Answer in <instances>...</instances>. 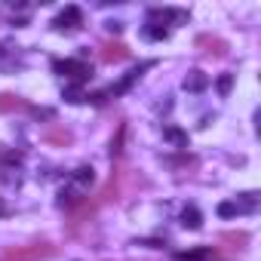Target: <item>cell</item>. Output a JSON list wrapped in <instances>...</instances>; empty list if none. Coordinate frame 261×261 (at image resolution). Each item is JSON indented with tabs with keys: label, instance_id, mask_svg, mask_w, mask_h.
Wrapping results in <instances>:
<instances>
[{
	"label": "cell",
	"instance_id": "6",
	"mask_svg": "<svg viewBox=\"0 0 261 261\" xmlns=\"http://www.w3.org/2000/svg\"><path fill=\"white\" fill-rule=\"evenodd\" d=\"M206 86H209V77L203 71H188V77H185V89L188 92H203Z\"/></svg>",
	"mask_w": 261,
	"mask_h": 261
},
{
	"label": "cell",
	"instance_id": "3",
	"mask_svg": "<svg viewBox=\"0 0 261 261\" xmlns=\"http://www.w3.org/2000/svg\"><path fill=\"white\" fill-rule=\"evenodd\" d=\"M98 56H101V62L114 65V62H123V59H129V49H126L123 43H117V40H108V43H101Z\"/></svg>",
	"mask_w": 261,
	"mask_h": 261
},
{
	"label": "cell",
	"instance_id": "18",
	"mask_svg": "<svg viewBox=\"0 0 261 261\" xmlns=\"http://www.w3.org/2000/svg\"><path fill=\"white\" fill-rule=\"evenodd\" d=\"M206 255H209V249H194V252H181L178 261H200V258H206Z\"/></svg>",
	"mask_w": 261,
	"mask_h": 261
},
{
	"label": "cell",
	"instance_id": "4",
	"mask_svg": "<svg viewBox=\"0 0 261 261\" xmlns=\"http://www.w3.org/2000/svg\"><path fill=\"white\" fill-rule=\"evenodd\" d=\"M83 203H86V200H83V191H80V188L71 185V188H62V191H59V206H62V209H77V206H83Z\"/></svg>",
	"mask_w": 261,
	"mask_h": 261
},
{
	"label": "cell",
	"instance_id": "2",
	"mask_svg": "<svg viewBox=\"0 0 261 261\" xmlns=\"http://www.w3.org/2000/svg\"><path fill=\"white\" fill-rule=\"evenodd\" d=\"M53 71L62 74V77H74V80H80V83L92 77V68H89L86 62H80V59H56V62H53Z\"/></svg>",
	"mask_w": 261,
	"mask_h": 261
},
{
	"label": "cell",
	"instance_id": "7",
	"mask_svg": "<svg viewBox=\"0 0 261 261\" xmlns=\"http://www.w3.org/2000/svg\"><path fill=\"white\" fill-rule=\"evenodd\" d=\"M49 145H59V148H65V145H71L74 142V136L68 133V129H62V126H56V129H49V133L43 136Z\"/></svg>",
	"mask_w": 261,
	"mask_h": 261
},
{
	"label": "cell",
	"instance_id": "16",
	"mask_svg": "<svg viewBox=\"0 0 261 261\" xmlns=\"http://www.w3.org/2000/svg\"><path fill=\"white\" fill-rule=\"evenodd\" d=\"M237 209L255 212V209H258V194H243V203H237Z\"/></svg>",
	"mask_w": 261,
	"mask_h": 261
},
{
	"label": "cell",
	"instance_id": "12",
	"mask_svg": "<svg viewBox=\"0 0 261 261\" xmlns=\"http://www.w3.org/2000/svg\"><path fill=\"white\" fill-rule=\"evenodd\" d=\"M218 240H221V243H233L237 249H243V246L249 243V237H246L243 230H237V233H233V230H224V233H218Z\"/></svg>",
	"mask_w": 261,
	"mask_h": 261
},
{
	"label": "cell",
	"instance_id": "21",
	"mask_svg": "<svg viewBox=\"0 0 261 261\" xmlns=\"http://www.w3.org/2000/svg\"><path fill=\"white\" fill-rule=\"evenodd\" d=\"M0 215H7V203L4 200H0Z\"/></svg>",
	"mask_w": 261,
	"mask_h": 261
},
{
	"label": "cell",
	"instance_id": "1",
	"mask_svg": "<svg viewBox=\"0 0 261 261\" xmlns=\"http://www.w3.org/2000/svg\"><path fill=\"white\" fill-rule=\"evenodd\" d=\"M56 255V246L53 243H31V246H16V249H7L0 255V261H43V258H53Z\"/></svg>",
	"mask_w": 261,
	"mask_h": 261
},
{
	"label": "cell",
	"instance_id": "15",
	"mask_svg": "<svg viewBox=\"0 0 261 261\" xmlns=\"http://www.w3.org/2000/svg\"><path fill=\"white\" fill-rule=\"evenodd\" d=\"M86 95H83V89H80V83H74V86H68L65 89V101H71V105H77V101H83Z\"/></svg>",
	"mask_w": 261,
	"mask_h": 261
},
{
	"label": "cell",
	"instance_id": "9",
	"mask_svg": "<svg viewBox=\"0 0 261 261\" xmlns=\"http://www.w3.org/2000/svg\"><path fill=\"white\" fill-rule=\"evenodd\" d=\"M71 181H74V188L86 191V188H89V185L95 181V169H92V166H80V169L74 172V178H71Z\"/></svg>",
	"mask_w": 261,
	"mask_h": 261
},
{
	"label": "cell",
	"instance_id": "11",
	"mask_svg": "<svg viewBox=\"0 0 261 261\" xmlns=\"http://www.w3.org/2000/svg\"><path fill=\"white\" fill-rule=\"evenodd\" d=\"M19 108H28V101L19 98V95H13V92H4V95H0V111H19Z\"/></svg>",
	"mask_w": 261,
	"mask_h": 261
},
{
	"label": "cell",
	"instance_id": "5",
	"mask_svg": "<svg viewBox=\"0 0 261 261\" xmlns=\"http://www.w3.org/2000/svg\"><path fill=\"white\" fill-rule=\"evenodd\" d=\"M197 46H209V49H203L206 56H215V59H224L227 56V43L221 40V37H197Z\"/></svg>",
	"mask_w": 261,
	"mask_h": 261
},
{
	"label": "cell",
	"instance_id": "19",
	"mask_svg": "<svg viewBox=\"0 0 261 261\" xmlns=\"http://www.w3.org/2000/svg\"><path fill=\"white\" fill-rule=\"evenodd\" d=\"M148 37L151 40H163L166 37V28H148Z\"/></svg>",
	"mask_w": 261,
	"mask_h": 261
},
{
	"label": "cell",
	"instance_id": "10",
	"mask_svg": "<svg viewBox=\"0 0 261 261\" xmlns=\"http://www.w3.org/2000/svg\"><path fill=\"white\" fill-rule=\"evenodd\" d=\"M181 224L191 227V230H200V227H203V215H200L194 206H188V209L181 212Z\"/></svg>",
	"mask_w": 261,
	"mask_h": 261
},
{
	"label": "cell",
	"instance_id": "8",
	"mask_svg": "<svg viewBox=\"0 0 261 261\" xmlns=\"http://www.w3.org/2000/svg\"><path fill=\"white\" fill-rule=\"evenodd\" d=\"M53 25H56V28H77V25H80V10H77V7H68Z\"/></svg>",
	"mask_w": 261,
	"mask_h": 261
},
{
	"label": "cell",
	"instance_id": "14",
	"mask_svg": "<svg viewBox=\"0 0 261 261\" xmlns=\"http://www.w3.org/2000/svg\"><path fill=\"white\" fill-rule=\"evenodd\" d=\"M215 89H218V95H227L233 89V74H221L218 83H215Z\"/></svg>",
	"mask_w": 261,
	"mask_h": 261
},
{
	"label": "cell",
	"instance_id": "17",
	"mask_svg": "<svg viewBox=\"0 0 261 261\" xmlns=\"http://www.w3.org/2000/svg\"><path fill=\"white\" fill-rule=\"evenodd\" d=\"M237 212H240L237 203H230V200H227V203H218V215H221V218H233Z\"/></svg>",
	"mask_w": 261,
	"mask_h": 261
},
{
	"label": "cell",
	"instance_id": "20",
	"mask_svg": "<svg viewBox=\"0 0 261 261\" xmlns=\"http://www.w3.org/2000/svg\"><path fill=\"white\" fill-rule=\"evenodd\" d=\"M4 160H7V163H22V154H19V151H13V154H7Z\"/></svg>",
	"mask_w": 261,
	"mask_h": 261
},
{
	"label": "cell",
	"instance_id": "13",
	"mask_svg": "<svg viewBox=\"0 0 261 261\" xmlns=\"http://www.w3.org/2000/svg\"><path fill=\"white\" fill-rule=\"evenodd\" d=\"M163 136H166V139H169L172 145H178V148H185V145H188V136L181 133V129H175V126H169V129H166Z\"/></svg>",
	"mask_w": 261,
	"mask_h": 261
}]
</instances>
